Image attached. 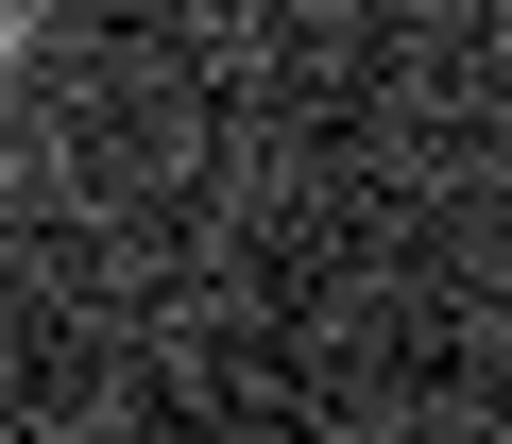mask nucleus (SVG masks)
<instances>
[{"label":"nucleus","instance_id":"f257e3e1","mask_svg":"<svg viewBox=\"0 0 512 444\" xmlns=\"http://www.w3.org/2000/svg\"><path fill=\"white\" fill-rule=\"evenodd\" d=\"M0 69H18V0H0Z\"/></svg>","mask_w":512,"mask_h":444}]
</instances>
